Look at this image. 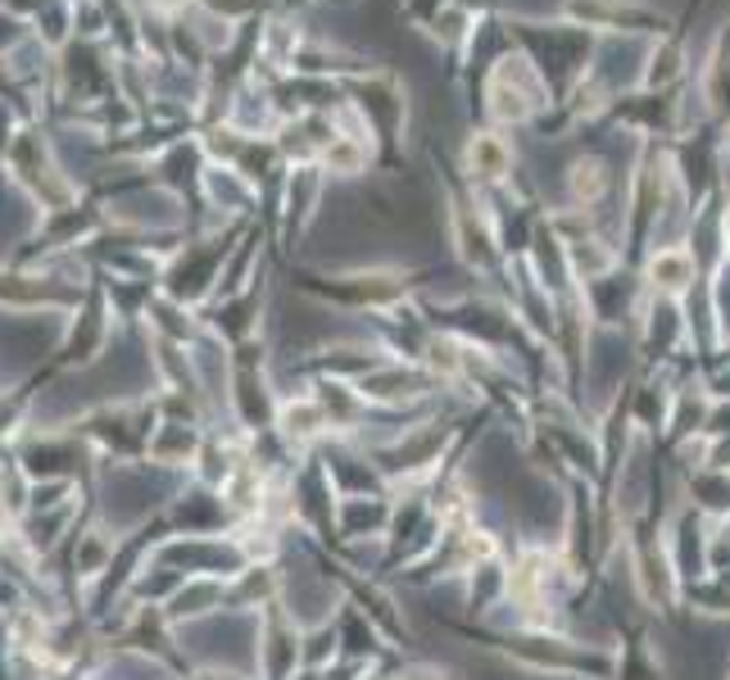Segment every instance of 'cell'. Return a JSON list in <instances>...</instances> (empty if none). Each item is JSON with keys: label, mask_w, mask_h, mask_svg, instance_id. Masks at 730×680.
I'll return each mask as SVG.
<instances>
[{"label": "cell", "mask_w": 730, "mask_h": 680, "mask_svg": "<svg viewBox=\"0 0 730 680\" xmlns=\"http://www.w3.org/2000/svg\"><path fill=\"white\" fill-rule=\"evenodd\" d=\"M649 272H654V281H662V286H671V290H676V286H686V281H690V255L667 250V255H658V259H654V268H649Z\"/></svg>", "instance_id": "cell-2"}, {"label": "cell", "mask_w": 730, "mask_h": 680, "mask_svg": "<svg viewBox=\"0 0 730 680\" xmlns=\"http://www.w3.org/2000/svg\"><path fill=\"white\" fill-rule=\"evenodd\" d=\"M467 159H472V168H476L481 177H500V173L508 168V155H504V145H500L495 136H476L472 151H467Z\"/></svg>", "instance_id": "cell-1"}, {"label": "cell", "mask_w": 730, "mask_h": 680, "mask_svg": "<svg viewBox=\"0 0 730 680\" xmlns=\"http://www.w3.org/2000/svg\"><path fill=\"white\" fill-rule=\"evenodd\" d=\"M327 159L336 164V168H359V145H346V141H340V145H331V151H327Z\"/></svg>", "instance_id": "cell-3"}]
</instances>
